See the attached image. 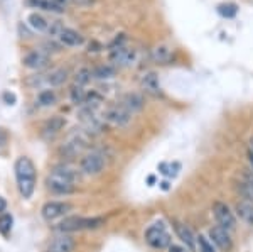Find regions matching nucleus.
<instances>
[{
	"instance_id": "17",
	"label": "nucleus",
	"mask_w": 253,
	"mask_h": 252,
	"mask_svg": "<svg viewBox=\"0 0 253 252\" xmlns=\"http://www.w3.org/2000/svg\"><path fill=\"white\" fill-rule=\"evenodd\" d=\"M142 87L147 93L157 97L161 93V83H159V76L156 73H145L144 78H142Z\"/></svg>"
},
{
	"instance_id": "1",
	"label": "nucleus",
	"mask_w": 253,
	"mask_h": 252,
	"mask_svg": "<svg viewBox=\"0 0 253 252\" xmlns=\"http://www.w3.org/2000/svg\"><path fill=\"white\" fill-rule=\"evenodd\" d=\"M15 178L20 195L24 198H31L36 188V168L29 157H19L15 161Z\"/></svg>"
},
{
	"instance_id": "25",
	"label": "nucleus",
	"mask_w": 253,
	"mask_h": 252,
	"mask_svg": "<svg viewBox=\"0 0 253 252\" xmlns=\"http://www.w3.org/2000/svg\"><path fill=\"white\" fill-rule=\"evenodd\" d=\"M69 95H71V101L75 105H81V103H84V101H86V93H84L83 88L78 87V85H75V87L71 88Z\"/></svg>"
},
{
	"instance_id": "30",
	"label": "nucleus",
	"mask_w": 253,
	"mask_h": 252,
	"mask_svg": "<svg viewBox=\"0 0 253 252\" xmlns=\"http://www.w3.org/2000/svg\"><path fill=\"white\" fill-rule=\"evenodd\" d=\"M218 10H219V14H221L223 17H233L238 9H236L235 3H223V5L218 7Z\"/></svg>"
},
{
	"instance_id": "19",
	"label": "nucleus",
	"mask_w": 253,
	"mask_h": 252,
	"mask_svg": "<svg viewBox=\"0 0 253 252\" xmlns=\"http://www.w3.org/2000/svg\"><path fill=\"white\" fill-rule=\"evenodd\" d=\"M27 5L34 7V9H42L47 12H63L64 9L54 3L52 0H27Z\"/></svg>"
},
{
	"instance_id": "4",
	"label": "nucleus",
	"mask_w": 253,
	"mask_h": 252,
	"mask_svg": "<svg viewBox=\"0 0 253 252\" xmlns=\"http://www.w3.org/2000/svg\"><path fill=\"white\" fill-rule=\"evenodd\" d=\"M213 213H214V218L218 222L219 227L226 229L228 232L233 230L236 227V218H235V213L230 210V206L223 202H216L213 205Z\"/></svg>"
},
{
	"instance_id": "40",
	"label": "nucleus",
	"mask_w": 253,
	"mask_h": 252,
	"mask_svg": "<svg viewBox=\"0 0 253 252\" xmlns=\"http://www.w3.org/2000/svg\"><path fill=\"white\" fill-rule=\"evenodd\" d=\"M250 151L253 152V137H252V139H250Z\"/></svg>"
},
{
	"instance_id": "9",
	"label": "nucleus",
	"mask_w": 253,
	"mask_h": 252,
	"mask_svg": "<svg viewBox=\"0 0 253 252\" xmlns=\"http://www.w3.org/2000/svg\"><path fill=\"white\" fill-rule=\"evenodd\" d=\"M210 239L211 242L214 244V246H218L221 251H230L231 249V237H230V232H228L226 229H223V227L216 225L213 229L210 230Z\"/></svg>"
},
{
	"instance_id": "36",
	"label": "nucleus",
	"mask_w": 253,
	"mask_h": 252,
	"mask_svg": "<svg viewBox=\"0 0 253 252\" xmlns=\"http://www.w3.org/2000/svg\"><path fill=\"white\" fill-rule=\"evenodd\" d=\"M161 188H162V190H164V192H167V190H169V188H170L169 181H162V183H161Z\"/></svg>"
},
{
	"instance_id": "14",
	"label": "nucleus",
	"mask_w": 253,
	"mask_h": 252,
	"mask_svg": "<svg viewBox=\"0 0 253 252\" xmlns=\"http://www.w3.org/2000/svg\"><path fill=\"white\" fill-rule=\"evenodd\" d=\"M76 247L75 239L69 235H59L49 246V252H73Z\"/></svg>"
},
{
	"instance_id": "24",
	"label": "nucleus",
	"mask_w": 253,
	"mask_h": 252,
	"mask_svg": "<svg viewBox=\"0 0 253 252\" xmlns=\"http://www.w3.org/2000/svg\"><path fill=\"white\" fill-rule=\"evenodd\" d=\"M38 101L42 107H51V105L56 103V93L52 90H42L38 95Z\"/></svg>"
},
{
	"instance_id": "5",
	"label": "nucleus",
	"mask_w": 253,
	"mask_h": 252,
	"mask_svg": "<svg viewBox=\"0 0 253 252\" xmlns=\"http://www.w3.org/2000/svg\"><path fill=\"white\" fill-rule=\"evenodd\" d=\"M105 168V156L101 152H89L81 159V171L88 176L100 174Z\"/></svg>"
},
{
	"instance_id": "11",
	"label": "nucleus",
	"mask_w": 253,
	"mask_h": 252,
	"mask_svg": "<svg viewBox=\"0 0 253 252\" xmlns=\"http://www.w3.org/2000/svg\"><path fill=\"white\" fill-rule=\"evenodd\" d=\"M110 59L115 64L126 66V64L133 63V59H135V51L128 50V48H125V46L115 48V50H112V52H110Z\"/></svg>"
},
{
	"instance_id": "37",
	"label": "nucleus",
	"mask_w": 253,
	"mask_h": 252,
	"mask_svg": "<svg viewBox=\"0 0 253 252\" xmlns=\"http://www.w3.org/2000/svg\"><path fill=\"white\" fill-rule=\"evenodd\" d=\"M248 161H250V169L253 171V152L248 151Z\"/></svg>"
},
{
	"instance_id": "27",
	"label": "nucleus",
	"mask_w": 253,
	"mask_h": 252,
	"mask_svg": "<svg viewBox=\"0 0 253 252\" xmlns=\"http://www.w3.org/2000/svg\"><path fill=\"white\" fill-rule=\"evenodd\" d=\"M12 215L10 213H2L0 215V234L3 235V237H7V235L10 234L12 230Z\"/></svg>"
},
{
	"instance_id": "41",
	"label": "nucleus",
	"mask_w": 253,
	"mask_h": 252,
	"mask_svg": "<svg viewBox=\"0 0 253 252\" xmlns=\"http://www.w3.org/2000/svg\"><path fill=\"white\" fill-rule=\"evenodd\" d=\"M2 2H7V0H2Z\"/></svg>"
},
{
	"instance_id": "26",
	"label": "nucleus",
	"mask_w": 253,
	"mask_h": 252,
	"mask_svg": "<svg viewBox=\"0 0 253 252\" xmlns=\"http://www.w3.org/2000/svg\"><path fill=\"white\" fill-rule=\"evenodd\" d=\"M91 78H93V71L88 70V68H81V70L76 71V75H75V81H76V85H78V87L86 85Z\"/></svg>"
},
{
	"instance_id": "3",
	"label": "nucleus",
	"mask_w": 253,
	"mask_h": 252,
	"mask_svg": "<svg viewBox=\"0 0 253 252\" xmlns=\"http://www.w3.org/2000/svg\"><path fill=\"white\" fill-rule=\"evenodd\" d=\"M145 241L154 249H166L170 246V235L166 232L164 223L159 222L145 230Z\"/></svg>"
},
{
	"instance_id": "16",
	"label": "nucleus",
	"mask_w": 253,
	"mask_h": 252,
	"mask_svg": "<svg viewBox=\"0 0 253 252\" xmlns=\"http://www.w3.org/2000/svg\"><path fill=\"white\" fill-rule=\"evenodd\" d=\"M144 105H145V100L140 93H128V95H125V99H124V107L130 113L140 112L142 108H144Z\"/></svg>"
},
{
	"instance_id": "38",
	"label": "nucleus",
	"mask_w": 253,
	"mask_h": 252,
	"mask_svg": "<svg viewBox=\"0 0 253 252\" xmlns=\"http://www.w3.org/2000/svg\"><path fill=\"white\" fill-rule=\"evenodd\" d=\"M71 2H75V3H81V5H83V3H91L93 0H71Z\"/></svg>"
},
{
	"instance_id": "8",
	"label": "nucleus",
	"mask_w": 253,
	"mask_h": 252,
	"mask_svg": "<svg viewBox=\"0 0 253 252\" xmlns=\"http://www.w3.org/2000/svg\"><path fill=\"white\" fill-rule=\"evenodd\" d=\"M132 119V113H130L124 105L120 107H112L105 112V120L110 122V124L117 125V127H122V125H126Z\"/></svg>"
},
{
	"instance_id": "29",
	"label": "nucleus",
	"mask_w": 253,
	"mask_h": 252,
	"mask_svg": "<svg viewBox=\"0 0 253 252\" xmlns=\"http://www.w3.org/2000/svg\"><path fill=\"white\" fill-rule=\"evenodd\" d=\"M196 244H198L199 247V252H216L213 249V242H210L205 235H199L198 239H196Z\"/></svg>"
},
{
	"instance_id": "22",
	"label": "nucleus",
	"mask_w": 253,
	"mask_h": 252,
	"mask_svg": "<svg viewBox=\"0 0 253 252\" xmlns=\"http://www.w3.org/2000/svg\"><path fill=\"white\" fill-rule=\"evenodd\" d=\"M64 124H66V120H64L63 117H59V115L51 117V119L46 122V125H44V131L49 134H56L64 127Z\"/></svg>"
},
{
	"instance_id": "39",
	"label": "nucleus",
	"mask_w": 253,
	"mask_h": 252,
	"mask_svg": "<svg viewBox=\"0 0 253 252\" xmlns=\"http://www.w3.org/2000/svg\"><path fill=\"white\" fill-rule=\"evenodd\" d=\"M154 180H156V178H154V176H149V180H147V181H149V185H150V186H152Z\"/></svg>"
},
{
	"instance_id": "13",
	"label": "nucleus",
	"mask_w": 253,
	"mask_h": 252,
	"mask_svg": "<svg viewBox=\"0 0 253 252\" xmlns=\"http://www.w3.org/2000/svg\"><path fill=\"white\" fill-rule=\"evenodd\" d=\"M174 230H175V234H177V237L181 239V242L186 244L187 249L194 251V247H196V237H194L193 230H191L189 227H186L184 223H181V222H174Z\"/></svg>"
},
{
	"instance_id": "31",
	"label": "nucleus",
	"mask_w": 253,
	"mask_h": 252,
	"mask_svg": "<svg viewBox=\"0 0 253 252\" xmlns=\"http://www.w3.org/2000/svg\"><path fill=\"white\" fill-rule=\"evenodd\" d=\"M236 188H238V193L242 195V197L245 198L243 202H252V203H253V192H252L250 188H248L247 185H245L243 181H240V183H238V186H236Z\"/></svg>"
},
{
	"instance_id": "7",
	"label": "nucleus",
	"mask_w": 253,
	"mask_h": 252,
	"mask_svg": "<svg viewBox=\"0 0 253 252\" xmlns=\"http://www.w3.org/2000/svg\"><path fill=\"white\" fill-rule=\"evenodd\" d=\"M71 210V205L64 202H47L46 205L42 206L41 213H42V218L47 222L56 220V218L63 217L64 213H68Z\"/></svg>"
},
{
	"instance_id": "20",
	"label": "nucleus",
	"mask_w": 253,
	"mask_h": 252,
	"mask_svg": "<svg viewBox=\"0 0 253 252\" xmlns=\"http://www.w3.org/2000/svg\"><path fill=\"white\" fill-rule=\"evenodd\" d=\"M115 66H112V64H100V66H96L95 70H93V78H98V80H110L115 76Z\"/></svg>"
},
{
	"instance_id": "21",
	"label": "nucleus",
	"mask_w": 253,
	"mask_h": 252,
	"mask_svg": "<svg viewBox=\"0 0 253 252\" xmlns=\"http://www.w3.org/2000/svg\"><path fill=\"white\" fill-rule=\"evenodd\" d=\"M27 24H29L32 29H36L39 32L47 31V27H49V22L41 14H38V12H32L29 17H27Z\"/></svg>"
},
{
	"instance_id": "18",
	"label": "nucleus",
	"mask_w": 253,
	"mask_h": 252,
	"mask_svg": "<svg viewBox=\"0 0 253 252\" xmlns=\"http://www.w3.org/2000/svg\"><path fill=\"white\" fill-rule=\"evenodd\" d=\"M66 80H68V70H64V68H58V70L51 71L46 76L47 85H51V87H61L63 83H66Z\"/></svg>"
},
{
	"instance_id": "6",
	"label": "nucleus",
	"mask_w": 253,
	"mask_h": 252,
	"mask_svg": "<svg viewBox=\"0 0 253 252\" xmlns=\"http://www.w3.org/2000/svg\"><path fill=\"white\" fill-rule=\"evenodd\" d=\"M46 185H47L49 192H52L54 195H69L75 192V183L59 176V174H56V173L49 174Z\"/></svg>"
},
{
	"instance_id": "28",
	"label": "nucleus",
	"mask_w": 253,
	"mask_h": 252,
	"mask_svg": "<svg viewBox=\"0 0 253 252\" xmlns=\"http://www.w3.org/2000/svg\"><path fill=\"white\" fill-rule=\"evenodd\" d=\"M52 173L59 174V176L66 178V180L73 181V183H75V180H76V171H75V169H71V168H69V166H66V164L56 166L54 171H52Z\"/></svg>"
},
{
	"instance_id": "12",
	"label": "nucleus",
	"mask_w": 253,
	"mask_h": 252,
	"mask_svg": "<svg viewBox=\"0 0 253 252\" xmlns=\"http://www.w3.org/2000/svg\"><path fill=\"white\" fill-rule=\"evenodd\" d=\"M58 38L61 41V44H64V46H69V48L81 46V44L84 43V38L81 36V32L71 29V27H64V29L59 32Z\"/></svg>"
},
{
	"instance_id": "34",
	"label": "nucleus",
	"mask_w": 253,
	"mask_h": 252,
	"mask_svg": "<svg viewBox=\"0 0 253 252\" xmlns=\"http://www.w3.org/2000/svg\"><path fill=\"white\" fill-rule=\"evenodd\" d=\"M169 252H187V249L182 246H175V244H172V246H169Z\"/></svg>"
},
{
	"instance_id": "23",
	"label": "nucleus",
	"mask_w": 253,
	"mask_h": 252,
	"mask_svg": "<svg viewBox=\"0 0 253 252\" xmlns=\"http://www.w3.org/2000/svg\"><path fill=\"white\" fill-rule=\"evenodd\" d=\"M152 59L157 64H166L170 59V50L167 46H157L152 52Z\"/></svg>"
},
{
	"instance_id": "35",
	"label": "nucleus",
	"mask_w": 253,
	"mask_h": 252,
	"mask_svg": "<svg viewBox=\"0 0 253 252\" xmlns=\"http://www.w3.org/2000/svg\"><path fill=\"white\" fill-rule=\"evenodd\" d=\"M5 208H7V203H5V200H3L2 197H0V213H2Z\"/></svg>"
},
{
	"instance_id": "2",
	"label": "nucleus",
	"mask_w": 253,
	"mask_h": 252,
	"mask_svg": "<svg viewBox=\"0 0 253 252\" xmlns=\"http://www.w3.org/2000/svg\"><path fill=\"white\" fill-rule=\"evenodd\" d=\"M105 223L101 217H68L59 223L61 232H76V230H91L98 229Z\"/></svg>"
},
{
	"instance_id": "10",
	"label": "nucleus",
	"mask_w": 253,
	"mask_h": 252,
	"mask_svg": "<svg viewBox=\"0 0 253 252\" xmlns=\"http://www.w3.org/2000/svg\"><path fill=\"white\" fill-rule=\"evenodd\" d=\"M22 63L24 66L31 68V70H42L44 66H47L49 56L44 51H31L29 54L24 56Z\"/></svg>"
},
{
	"instance_id": "15",
	"label": "nucleus",
	"mask_w": 253,
	"mask_h": 252,
	"mask_svg": "<svg viewBox=\"0 0 253 252\" xmlns=\"http://www.w3.org/2000/svg\"><path fill=\"white\" fill-rule=\"evenodd\" d=\"M235 212L238 218L247 225L253 227V203L252 202H238L235 206Z\"/></svg>"
},
{
	"instance_id": "32",
	"label": "nucleus",
	"mask_w": 253,
	"mask_h": 252,
	"mask_svg": "<svg viewBox=\"0 0 253 252\" xmlns=\"http://www.w3.org/2000/svg\"><path fill=\"white\" fill-rule=\"evenodd\" d=\"M242 181H243L245 185H247L248 188H250L252 192H253V171H252V169H247V171L243 173Z\"/></svg>"
},
{
	"instance_id": "33",
	"label": "nucleus",
	"mask_w": 253,
	"mask_h": 252,
	"mask_svg": "<svg viewBox=\"0 0 253 252\" xmlns=\"http://www.w3.org/2000/svg\"><path fill=\"white\" fill-rule=\"evenodd\" d=\"M3 101H5L7 105H14L15 101H17V97H15L14 93H10V92H5V93H3Z\"/></svg>"
}]
</instances>
